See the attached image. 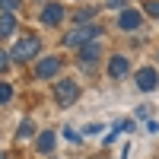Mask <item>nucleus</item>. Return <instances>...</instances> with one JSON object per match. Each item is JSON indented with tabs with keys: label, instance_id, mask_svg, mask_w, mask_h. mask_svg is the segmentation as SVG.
<instances>
[{
	"label": "nucleus",
	"instance_id": "obj_1",
	"mask_svg": "<svg viewBox=\"0 0 159 159\" xmlns=\"http://www.w3.org/2000/svg\"><path fill=\"white\" fill-rule=\"evenodd\" d=\"M38 48H42V42H38L35 35H25V38H19V42L13 45L10 57H13V61H32V57L38 54Z\"/></svg>",
	"mask_w": 159,
	"mask_h": 159
},
{
	"label": "nucleus",
	"instance_id": "obj_13",
	"mask_svg": "<svg viewBox=\"0 0 159 159\" xmlns=\"http://www.w3.org/2000/svg\"><path fill=\"white\" fill-rule=\"evenodd\" d=\"M10 99H13V86L10 83H0V105H7Z\"/></svg>",
	"mask_w": 159,
	"mask_h": 159
},
{
	"label": "nucleus",
	"instance_id": "obj_8",
	"mask_svg": "<svg viewBox=\"0 0 159 159\" xmlns=\"http://www.w3.org/2000/svg\"><path fill=\"white\" fill-rule=\"evenodd\" d=\"M61 19H64V7L61 3H48L42 10V22L45 25H61Z\"/></svg>",
	"mask_w": 159,
	"mask_h": 159
},
{
	"label": "nucleus",
	"instance_id": "obj_17",
	"mask_svg": "<svg viewBox=\"0 0 159 159\" xmlns=\"http://www.w3.org/2000/svg\"><path fill=\"white\" fill-rule=\"evenodd\" d=\"M147 10H150V16H159V0H147Z\"/></svg>",
	"mask_w": 159,
	"mask_h": 159
},
{
	"label": "nucleus",
	"instance_id": "obj_4",
	"mask_svg": "<svg viewBox=\"0 0 159 159\" xmlns=\"http://www.w3.org/2000/svg\"><path fill=\"white\" fill-rule=\"evenodd\" d=\"M57 70H61V57H42L35 64V76L38 80H51Z\"/></svg>",
	"mask_w": 159,
	"mask_h": 159
},
{
	"label": "nucleus",
	"instance_id": "obj_18",
	"mask_svg": "<svg viewBox=\"0 0 159 159\" xmlns=\"http://www.w3.org/2000/svg\"><path fill=\"white\" fill-rule=\"evenodd\" d=\"M108 7H111V10H124L127 0H108Z\"/></svg>",
	"mask_w": 159,
	"mask_h": 159
},
{
	"label": "nucleus",
	"instance_id": "obj_16",
	"mask_svg": "<svg viewBox=\"0 0 159 159\" xmlns=\"http://www.w3.org/2000/svg\"><path fill=\"white\" fill-rule=\"evenodd\" d=\"M10 61H13V57H10V54H7V51H0V73H3V70H7V67H10Z\"/></svg>",
	"mask_w": 159,
	"mask_h": 159
},
{
	"label": "nucleus",
	"instance_id": "obj_10",
	"mask_svg": "<svg viewBox=\"0 0 159 159\" xmlns=\"http://www.w3.org/2000/svg\"><path fill=\"white\" fill-rule=\"evenodd\" d=\"M35 150L48 156L51 150H54V134H51V130H45V134H38V140H35Z\"/></svg>",
	"mask_w": 159,
	"mask_h": 159
},
{
	"label": "nucleus",
	"instance_id": "obj_14",
	"mask_svg": "<svg viewBox=\"0 0 159 159\" xmlns=\"http://www.w3.org/2000/svg\"><path fill=\"white\" fill-rule=\"evenodd\" d=\"M19 3H22V0H0V10H3V13H13V10H19Z\"/></svg>",
	"mask_w": 159,
	"mask_h": 159
},
{
	"label": "nucleus",
	"instance_id": "obj_12",
	"mask_svg": "<svg viewBox=\"0 0 159 159\" xmlns=\"http://www.w3.org/2000/svg\"><path fill=\"white\" fill-rule=\"evenodd\" d=\"M92 16H96V10H92V7H83V10H76V22H80V25H83V22H89Z\"/></svg>",
	"mask_w": 159,
	"mask_h": 159
},
{
	"label": "nucleus",
	"instance_id": "obj_6",
	"mask_svg": "<svg viewBox=\"0 0 159 159\" xmlns=\"http://www.w3.org/2000/svg\"><path fill=\"white\" fill-rule=\"evenodd\" d=\"M159 86V76H156V70L153 67H143V70H137V89H143V92H153Z\"/></svg>",
	"mask_w": 159,
	"mask_h": 159
},
{
	"label": "nucleus",
	"instance_id": "obj_2",
	"mask_svg": "<svg viewBox=\"0 0 159 159\" xmlns=\"http://www.w3.org/2000/svg\"><path fill=\"white\" fill-rule=\"evenodd\" d=\"M96 35H102L99 25H86V29H73L70 35H64V45L67 48H83L89 42H96Z\"/></svg>",
	"mask_w": 159,
	"mask_h": 159
},
{
	"label": "nucleus",
	"instance_id": "obj_19",
	"mask_svg": "<svg viewBox=\"0 0 159 159\" xmlns=\"http://www.w3.org/2000/svg\"><path fill=\"white\" fill-rule=\"evenodd\" d=\"M3 159H10V156H3Z\"/></svg>",
	"mask_w": 159,
	"mask_h": 159
},
{
	"label": "nucleus",
	"instance_id": "obj_5",
	"mask_svg": "<svg viewBox=\"0 0 159 159\" xmlns=\"http://www.w3.org/2000/svg\"><path fill=\"white\" fill-rule=\"evenodd\" d=\"M99 54H102L99 42H89V45H83V48H80V67H83V70H89L92 64L99 61Z\"/></svg>",
	"mask_w": 159,
	"mask_h": 159
},
{
	"label": "nucleus",
	"instance_id": "obj_3",
	"mask_svg": "<svg viewBox=\"0 0 159 159\" xmlns=\"http://www.w3.org/2000/svg\"><path fill=\"white\" fill-rule=\"evenodd\" d=\"M76 96H80V86L73 83V80H61V83L54 86V99H57V105H73Z\"/></svg>",
	"mask_w": 159,
	"mask_h": 159
},
{
	"label": "nucleus",
	"instance_id": "obj_15",
	"mask_svg": "<svg viewBox=\"0 0 159 159\" xmlns=\"http://www.w3.org/2000/svg\"><path fill=\"white\" fill-rule=\"evenodd\" d=\"M32 130H35L32 121H22V124H19V137H32Z\"/></svg>",
	"mask_w": 159,
	"mask_h": 159
},
{
	"label": "nucleus",
	"instance_id": "obj_7",
	"mask_svg": "<svg viewBox=\"0 0 159 159\" xmlns=\"http://www.w3.org/2000/svg\"><path fill=\"white\" fill-rule=\"evenodd\" d=\"M140 22H143V16H140L137 10H121V16H118V29L134 32V29H140Z\"/></svg>",
	"mask_w": 159,
	"mask_h": 159
},
{
	"label": "nucleus",
	"instance_id": "obj_11",
	"mask_svg": "<svg viewBox=\"0 0 159 159\" xmlns=\"http://www.w3.org/2000/svg\"><path fill=\"white\" fill-rule=\"evenodd\" d=\"M13 32H16V16H13V13H3V16H0V38H7Z\"/></svg>",
	"mask_w": 159,
	"mask_h": 159
},
{
	"label": "nucleus",
	"instance_id": "obj_9",
	"mask_svg": "<svg viewBox=\"0 0 159 159\" xmlns=\"http://www.w3.org/2000/svg\"><path fill=\"white\" fill-rule=\"evenodd\" d=\"M127 70H130L127 57H121V54H118V57H111V61H108V76H111V80H121V76H127Z\"/></svg>",
	"mask_w": 159,
	"mask_h": 159
}]
</instances>
